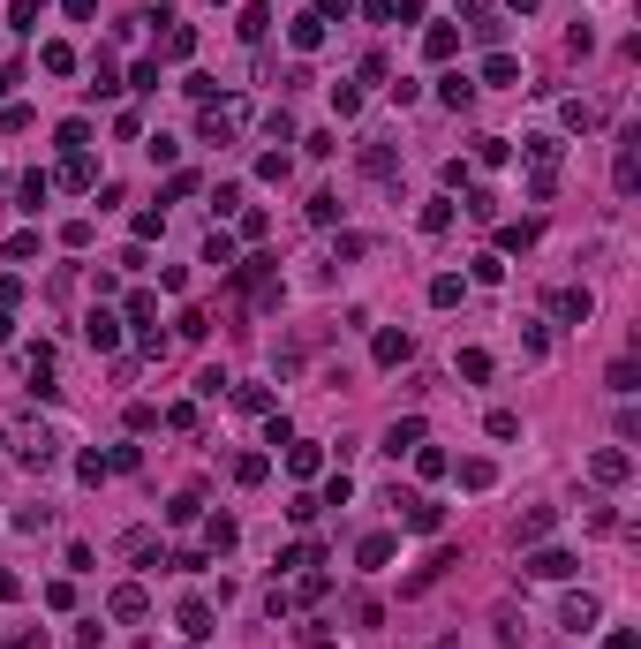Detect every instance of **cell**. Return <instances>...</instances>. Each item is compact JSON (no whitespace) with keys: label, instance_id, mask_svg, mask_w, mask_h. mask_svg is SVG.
I'll return each mask as SVG.
<instances>
[{"label":"cell","instance_id":"6da1fadb","mask_svg":"<svg viewBox=\"0 0 641 649\" xmlns=\"http://www.w3.org/2000/svg\"><path fill=\"white\" fill-rule=\"evenodd\" d=\"M83 340H91L98 355H114L121 348V318H114V310H91V318H83Z\"/></svg>","mask_w":641,"mask_h":649},{"label":"cell","instance_id":"7a4b0ae2","mask_svg":"<svg viewBox=\"0 0 641 649\" xmlns=\"http://www.w3.org/2000/svg\"><path fill=\"white\" fill-rule=\"evenodd\" d=\"M159 23H166V31H159V53H166V60H189V53H197V31H189V23H174V15H159Z\"/></svg>","mask_w":641,"mask_h":649},{"label":"cell","instance_id":"3957f363","mask_svg":"<svg viewBox=\"0 0 641 649\" xmlns=\"http://www.w3.org/2000/svg\"><path fill=\"white\" fill-rule=\"evenodd\" d=\"M611 181H618V197H634V190H641V136L618 144V174H611Z\"/></svg>","mask_w":641,"mask_h":649},{"label":"cell","instance_id":"277c9868","mask_svg":"<svg viewBox=\"0 0 641 649\" xmlns=\"http://www.w3.org/2000/svg\"><path fill=\"white\" fill-rule=\"evenodd\" d=\"M393 552H400L393 536H362V543H355V559H362V574H385V567H393Z\"/></svg>","mask_w":641,"mask_h":649},{"label":"cell","instance_id":"5b68a950","mask_svg":"<svg viewBox=\"0 0 641 649\" xmlns=\"http://www.w3.org/2000/svg\"><path fill=\"white\" fill-rule=\"evenodd\" d=\"M408 355H415V340H408L400 325H385V332H377V363H385V370H400Z\"/></svg>","mask_w":641,"mask_h":649},{"label":"cell","instance_id":"8992f818","mask_svg":"<svg viewBox=\"0 0 641 649\" xmlns=\"http://www.w3.org/2000/svg\"><path fill=\"white\" fill-rule=\"evenodd\" d=\"M589 476H596V484H627V476H634V460L618 453V446H604V453L589 460Z\"/></svg>","mask_w":641,"mask_h":649},{"label":"cell","instance_id":"52a82bcc","mask_svg":"<svg viewBox=\"0 0 641 649\" xmlns=\"http://www.w3.org/2000/svg\"><path fill=\"white\" fill-rule=\"evenodd\" d=\"M152 612V597H144V581H121L114 589V619H144Z\"/></svg>","mask_w":641,"mask_h":649},{"label":"cell","instance_id":"ba28073f","mask_svg":"<svg viewBox=\"0 0 641 649\" xmlns=\"http://www.w3.org/2000/svg\"><path fill=\"white\" fill-rule=\"evenodd\" d=\"M393 144H362V174H370V181H393Z\"/></svg>","mask_w":641,"mask_h":649},{"label":"cell","instance_id":"9c48e42d","mask_svg":"<svg viewBox=\"0 0 641 649\" xmlns=\"http://www.w3.org/2000/svg\"><path fill=\"white\" fill-rule=\"evenodd\" d=\"M551 310H559V318H581V325H589V310H596V302H589V287H559V295H551Z\"/></svg>","mask_w":641,"mask_h":649},{"label":"cell","instance_id":"30bf717a","mask_svg":"<svg viewBox=\"0 0 641 649\" xmlns=\"http://www.w3.org/2000/svg\"><path fill=\"white\" fill-rule=\"evenodd\" d=\"M415 446H423V423H415V415H408V423H393V431H385V453H393V460H400V453H415Z\"/></svg>","mask_w":641,"mask_h":649},{"label":"cell","instance_id":"8fae6325","mask_svg":"<svg viewBox=\"0 0 641 649\" xmlns=\"http://www.w3.org/2000/svg\"><path fill=\"white\" fill-rule=\"evenodd\" d=\"M551 521H559L551 506H528L521 521H513V536H521V543H536V536H551Z\"/></svg>","mask_w":641,"mask_h":649},{"label":"cell","instance_id":"7c38bea8","mask_svg":"<svg viewBox=\"0 0 641 649\" xmlns=\"http://www.w3.org/2000/svg\"><path fill=\"white\" fill-rule=\"evenodd\" d=\"M528 574H536V581H566L573 559H566V552H536V559H528Z\"/></svg>","mask_w":641,"mask_h":649},{"label":"cell","instance_id":"4fadbf2b","mask_svg":"<svg viewBox=\"0 0 641 649\" xmlns=\"http://www.w3.org/2000/svg\"><path fill=\"white\" fill-rule=\"evenodd\" d=\"M181 635H197V642L211 635V604H204V597H189V604H181Z\"/></svg>","mask_w":641,"mask_h":649},{"label":"cell","instance_id":"5bb4252c","mask_svg":"<svg viewBox=\"0 0 641 649\" xmlns=\"http://www.w3.org/2000/svg\"><path fill=\"white\" fill-rule=\"evenodd\" d=\"M611 393H618V401H627V393L641 385V370H634V355H618V363H611V378H604Z\"/></svg>","mask_w":641,"mask_h":649},{"label":"cell","instance_id":"9a60e30c","mask_svg":"<svg viewBox=\"0 0 641 649\" xmlns=\"http://www.w3.org/2000/svg\"><path fill=\"white\" fill-rule=\"evenodd\" d=\"M453 46H460V31H453V23H438L431 38H423V53H431V60H453Z\"/></svg>","mask_w":641,"mask_h":649},{"label":"cell","instance_id":"2e32d148","mask_svg":"<svg viewBox=\"0 0 641 649\" xmlns=\"http://www.w3.org/2000/svg\"><path fill=\"white\" fill-rule=\"evenodd\" d=\"M483 83H521V60H513V53H490V60H483Z\"/></svg>","mask_w":641,"mask_h":649},{"label":"cell","instance_id":"e0dca14e","mask_svg":"<svg viewBox=\"0 0 641 649\" xmlns=\"http://www.w3.org/2000/svg\"><path fill=\"white\" fill-rule=\"evenodd\" d=\"M573 635H581V626H596V597H566V612H559Z\"/></svg>","mask_w":641,"mask_h":649},{"label":"cell","instance_id":"ac0fdd59","mask_svg":"<svg viewBox=\"0 0 641 649\" xmlns=\"http://www.w3.org/2000/svg\"><path fill=\"white\" fill-rule=\"evenodd\" d=\"M460 484H468V491H490V484H498V468H490V460H460Z\"/></svg>","mask_w":641,"mask_h":649},{"label":"cell","instance_id":"d6986e66","mask_svg":"<svg viewBox=\"0 0 641 649\" xmlns=\"http://www.w3.org/2000/svg\"><path fill=\"white\" fill-rule=\"evenodd\" d=\"M438 98H445V107H453V114H460V107H468V98H476V83H468V76H445V83H438Z\"/></svg>","mask_w":641,"mask_h":649},{"label":"cell","instance_id":"ffe728a7","mask_svg":"<svg viewBox=\"0 0 641 649\" xmlns=\"http://www.w3.org/2000/svg\"><path fill=\"white\" fill-rule=\"evenodd\" d=\"M559 152H566V144H559V136H528V159H536V166H543V174H551V166H559Z\"/></svg>","mask_w":641,"mask_h":649},{"label":"cell","instance_id":"44dd1931","mask_svg":"<svg viewBox=\"0 0 641 649\" xmlns=\"http://www.w3.org/2000/svg\"><path fill=\"white\" fill-rule=\"evenodd\" d=\"M445 227H453V204H445V197L423 204V235H445Z\"/></svg>","mask_w":641,"mask_h":649},{"label":"cell","instance_id":"7402d4cb","mask_svg":"<svg viewBox=\"0 0 641 649\" xmlns=\"http://www.w3.org/2000/svg\"><path fill=\"white\" fill-rule=\"evenodd\" d=\"M60 181H69V190H91V159H83V152H69V166H60Z\"/></svg>","mask_w":641,"mask_h":649},{"label":"cell","instance_id":"603a6c76","mask_svg":"<svg viewBox=\"0 0 641 649\" xmlns=\"http://www.w3.org/2000/svg\"><path fill=\"white\" fill-rule=\"evenodd\" d=\"M121 552H128V559H159V543H152V529H128Z\"/></svg>","mask_w":641,"mask_h":649},{"label":"cell","instance_id":"cb8c5ba5","mask_svg":"<svg viewBox=\"0 0 641 649\" xmlns=\"http://www.w3.org/2000/svg\"><path fill=\"white\" fill-rule=\"evenodd\" d=\"M294 46L317 53V46H325V23H317V15H302V23H294Z\"/></svg>","mask_w":641,"mask_h":649},{"label":"cell","instance_id":"d4e9b609","mask_svg":"<svg viewBox=\"0 0 641 649\" xmlns=\"http://www.w3.org/2000/svg\"><path fill=\"white\" fill-rule=\"evenodd\" d=\"M460 378H476V385L490 378V355H483V348H460Z\"/></svg>","mask_w":641,"mask_h":649},{"label":"cell","instance_id":"484cf974","mask_svg":"<svg viewBox=\"0 0 641 649\" xmlns=\"http://www.w3.org/2000/svg\"><path fill=\"white\" fill-rule=\"evenodd\" d=\"M204 536H211V552H234V536H242V529H234V521L219 514V521H204Z\"/></svg>","mask_w":641,"mask_h":649},{"label":"cell","instance_id":"4316f807","mask_svg":"<svg viewBox=\"0 0 641 649\" xmlns=\"http://www.w3.org/2000/svg\"><path fill=\"white\" fill-rule=\"evenodd\" d=\"M460 295H468V287H460V280H453V272H445V280H431V302H438V310H453V302H460Z\"/></svg>","mask_w":641,"mask_h":649},{"label":"cell","instance_id":"83f0119b","mask_svg":"<svg viewBox=\"0 0 641 649\" xmlns=\"http://www.w3.org/2000/svg\"><path fill=\"white\" fill-rule=\"evenodd\" d=\"M38 60H46V69H53V76H69V69H76V53H69V46H60V38H53V46H38Z\"/></svg>","mask_w":641,"mask_h":649},{"label":"cell","instance_id":"f1b7e54d","mask_svg":"<svg viewBox=\"0 0 641 649\" xmlns=\"http://www.w3.org/2000/svg\"><path fill=\"white\" fill-rule=\"evenodd\" d=\"M234 31H242V38H249V46H256V38H265V31H272V15H265V8H242V23H234Z\"/></svg>","mask_w":641,"mask_h":649},{"label":"cell","instance_id":"f546056e","mask_svg":"<svg viewBox=\"0 0 641 649\" xmlns=\"http://www.w3.org/2000/svg\"><path fill=\"white\" fill-rule=\"evenodd\" d=\"M197 129H204V144H227V136H234V114H204Z\"/></svg>","mask_w":641,"mask_h":649},{"label":"cell","instance_id":"4dcf8cb0","mask_svg":"<svg viewBox=\"0 0 641 649\" xmlns=\"http://www.w3.org/2000/svg\"><path fill=\"white\" fill-rule=\"evenodd\" d=\"M310 219H317V227H332V219H339V197H332V190H317V197H310Z\"/></svg>","mask_w":641,"mask_h":649},{"label":"cell","instance_id":"1f68e13d","mask_svg":"<svg viewBox=\"0 0 641 649\" xmlns=\"http://www.w3.org/2000/svg\"><path fill=\"white\" fill-rule=\"evenodd\" d=\"M317 460H325L317 446H287V468H294V476H317Z\"/></svg>","mask_w":641,"mask_h":649},{"label":"cell","instance_id":"d6a6232c","mask_svg":"<svg viewBox=\"0 0 641 649\" xmlns=\"http://www.w3.org/2000/svg\"><path fill=\"white\" fill-rule=\"evenodd\" d=\"M234 484H265V453H242V460H234Z\"/></svg>","mask_w":641,"mask_h":649},{"label":"cell","instance_id":"836d02e7","mask_svg":"<svg viewBox=\"0 0 641 649\" xmlns=\"http://www.w3.org/2000/svg\"><path fill=\"white\" fill-rule=\"evenodd\" d=\"M490 438H521V415H513V408H490Z\"/></svg>","mask_w":641,"mask_h":649},{"label":"cell","instance_id":"e575fe53","mask_svg":"<svg viewBox=\"0 0 641 649\" xmlns=\"http://www.w3.org/2000/svg\"><path fill=\"white\" fill-rule=\"evenodd\" d=\"M234 378H227V370H197V393H204V401H219V393H227Z\"/></svg>","mask_w":641,"mask_h":649},{"label":"cell","instance_id":"d590c367","mask_svg":"<svg viewBox=\"0 0 641 649\" xmlns=\"http://www.w3.org/2000/svg\"><path fill=\"white\" fill-rule=\"evenodd\" d=\"M204 264H219V272H227V264H234V242H227V235H211V242H204Z\"/></svg>","mask_w":641,"mask_h":649},{"label":"cell","instance_id":"8d00e7d4","mask_svg":"<svg viewBox=\"0 0 641 649\" xmlns=\"http://www.w3.org/2000/svg\"><path fill=\"white\" fill-rule=\"evenodd\" d=\"M310 15H317V23H332V15H339V23H348V0H317Z\"/></svg>","mask_w":641,"mask_h":649},{"label":"cell","instance_id":"74e56055","mask_svg":"<svg viewBox=\"0 0 641 649\" xmlns=\"http://www.w3.org/2000/svg\"><path fill=\"white\" fill-rule=\"evenodd\" d=\"M15 589H23V581H15V574H8V567H0V604H8V597H15Z\"/></svg>","mask_w":641,"mask_h":649},{"label":"cell","instance_id":"f35d334b","mask_svg":"<svg viewBox=\"0 0 641 649\" xmlns=\"http://www.w3.org/2000/svg\"><path fill=\"white\" fill-rule=\"evenodd\" d=\"M604 649H634V635H627V626H618V635H604Z\"/></svg>","mask_w":641,"mask_h":649},{"label":"cell","instance_id":"ab89813d","mask_svg":"<svg viewBox=\"0 0 641 649\" xmlns=\"http://www.w3.org/2000/svg\"><path fill=\"white\" fill-rule=\"evenodd\" d=\"M8 91H15V69H0V98H8Z\"/></svg>","mask_w":641,"mask_h":649},{"label":"cell","instance_id":"60d3db41","mask_svg":"<svg viewBox=\"0 0 641 649\" xmlns=\"http://www.w3.org/2000/svg\"><path fill=\"white\" fill-rule=\"evenodd\" d=\"M513 8H521V15H528V8H543V0H513Z\"/></svg>","mask_w":641,"mask_h":649}]
</instances>
